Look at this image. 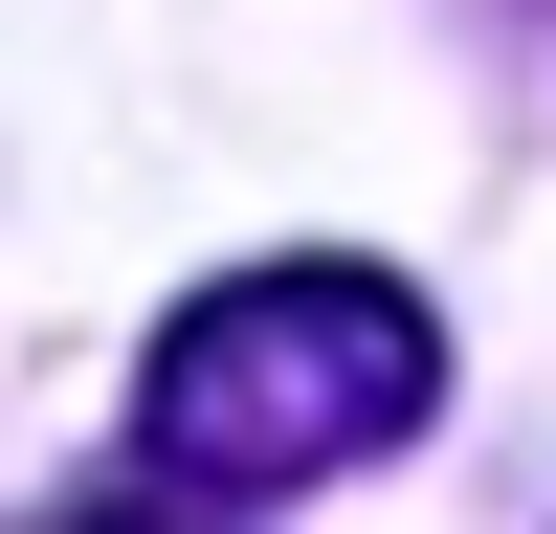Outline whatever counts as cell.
<instances>
[{"label":"cell","instance_id":"2","mask_svg":"<svg viewBox=\"0 0 556 534\" xmlns=\"http://www.w3.org/2000/svg\"><path fill=\"white\" fill-rule=\"evenodd\" d=\"M45 534H245V512H178V490H67Z\"/></svg>","mask_w":556,"mask_h":534},{"label":"cell","instance_id":"1","mask_svg":"<svg viewBox=\"0 0 556 534\" xmlns=\"http://www.w3.org/2000/svg\"><path fill=\"white\" fill-rule=\"evenodd\" d=\"M424 400H445V334L379 267H245V290H201L134 356V445H156L178 512H290L356 445H401Z\"/></svg>","mask_w":556,"mask_h":534}]
</instances>
